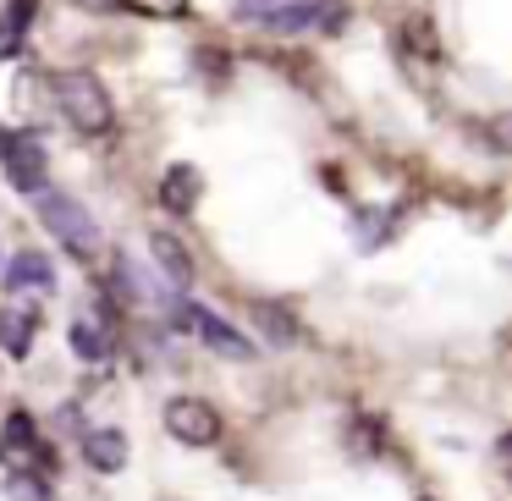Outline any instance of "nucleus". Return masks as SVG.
<instances>
[{"instance_id": "f257e3e1", "label": "nucleus", "mask_w": 512, "mask_h": 501, "mask_svg": "<svg viewBox=\"0 0 512 501\" xmlns=\"http://www.w3.org/2000/svg\"><path fill=\"white\" fill-rule=\"evenodd\" d=\"M56 105H61V116L89 138H100V133L116 127V105H111V94H105V83L94 78V72H83V67L56 78Z\"/></svg>"}, {"instance_id": "f03ea898", "label": "nucleus", "mask_w": 512, "mask_h": 501, "mask_svg": "<svg viewBox=\"0 0 512 501\" xmlns=\"http://www.w3.org/2000/svg\"><path fill=\"white\" fill-rule=\"evenodd\" d=\"M34 204H39V221L50 226V237H61V248H67V254H78V259H94V254H100V226H94V215L83 210L72 193L39 188Z\"/></svg>"}, {"instance_id": "7ed1b4c3", "label": "nucleus", "mask_w": 512, "mask_h": 501, "mask_svg": "<svg viewBox=\"0 0 512 501\" xmlns=\"http://www.w3.org/2000/svg\"><path fill=\"white\" fill-rule=\"evenodd\" d=\"M166 430L182 446H215L221 441V413L204 397H171L166 402Z\"/></svg>"}, {"instance_id": "20e7f679", "label": "nucleus", "mask_w": 512, "mask_h": 501, "mask_svg": "<svg viewBox=\"0 0 512 501\" xmlns=\"http://www.w3.org/2000/svg\"><path fill=\"white\" fill-rule=\"evenodd\" d=\"M0 160H6V182H12L17 193H39V188H45L50 160H45V144H39V138H6Z\"/></svg>"}, {"instance_id": "39448f33", "label": "nucleus", "mask_w": 512, "mask_h": 501, "mask_svg": "<svg viewBox=\"0 0 512 501\" xmlns=\"http://www.w3.org/2000/svg\"><path fill=\"white\" fill-rule=\"evenodd\" d=\"M188 325L199 331V342L215 347L221 358H254V336L237 331L226 314H215V309H188Z\"/></svg>"}, {"instance_id": "423d86ee", "label": "nucleus", "mask_w": 512, "mask_h": 501, "mask_svg": "<svg viewBox=\"0 0 512 501\" xmlns=\"http://www.w3.org/2000/svg\"><path fill=\"white\" fill-rule=\"evenodd\" d=\"M0 287H6V292H50V287H56V270H50V259L39 254V248H23V254L6 259Z\"/></svg>"}, {"instance_id": "0eeeda50", "label": "nucleus", "mask_w": 512, "mask_h": 501, "mask_svg": "<svg viewBox=\"0 0 512 501\" xmlns=\"http://www.w3.org/2000/svg\"><path fill=\"white\" fill-rule=\"evenodd\" d=\"M199 193H204V171L199 166H188V160L166 166V177H160V204H166L171 215H193L199 210Z\"/></svg>"}, {"instance_id": "6e6552de", "label": "nucleus", "mask_w": 512, "mask_h": 501, "mask_svg": "<svg viewBox=\"0 0 512 501\" xmlns=\"http://www.w3.org/2000/svg\"><path fill=\"white\" fill-rule=\"evenodd\" d=\"M127 452H133V441H127L116 424H100V430H83V463L100 468V474H116V468H127Z\"/></svg>"}, {"instance_id": "1a4fd4ad", "label": "nucleus", "mask_w": 512, "mask_h": 501, "mask_svg": "<svg viewBox=\"0 0 512 501\" xmlns=\"http://www.w3.org/2000/svg\"><path fill=\"white\" fill-rule=\"evenodd\" d=\"M149 254H155V265L166 270V281H171L177 292L193 287V259H188V248H182L171 232H155V237H149Z\"/></svg>"}, {"instance_id": "9d476101", "label": "nucleus", "mask_w": 512, "mask_h": 501, "mask_svg": "<svg viewBox=\"0 0 512 501\" xmlns=\"http://www.w3.org/2000/svg\"><path fill=\"white\" fill-rule=\"evenodd\" d=\"M34 342H39V314L34 309H6L0 314V347H6L12 358H28Z\"/></svg>"}, {"instance_id": "9b49d317", "label": "nucleus", "mask_w": 512, "mask_h": 501, "mask_svg": "<svg viewBox=\"0 0 512 501\" xmlns=\"http://www.w3.org/2000/svg\"><path fill=\"white\" fill-rule=\"evenodd\" d=\"M254 320L265 325V342L270 347H292L298 342V320H292V309H281V303H254Z\"/></svg>"}, {"instance_id": "f8f14e48", "label": "nucleus", "mask_w": 512, "mask_h": 501, "mask_svg": "<svg viewBox=\"0 0 512 501\" xmlns=\"http://www.w3.org/2000/svg\"><path fill=\"white\" fill-rule=\"evenodd\" d=\"M67 342H72V353L89 358V364H100V358L111 353V342H105V331H100L94 320H72V325H67Z\"/></svg>"}, {"instance_id": "ddd939ff", "label": "nucleus", "mask_w": 512, "mask_h": 501, "mask_svg": "<svg viewBox=\"0 0 512 501\" xmlns=\"http://www.w3.org/2000/svg\"><path fill=\"white\" fill-rule=\"evenodd\" d=\"M402 34H408V45L419 50V56H441V39H435V28H430V17H408V23H402Z\"/></svg>"}, {"instance_id": "4468645a", "label": "nucleus", "mask_w": 512, "mask_h": 501, "mask_svg": "<svg viewBox=\"0 0 512 501\" xmlns=\"http://www.w3.org/2000/svg\"><path fill=\"white\" fill-rule=\"evenodd\" d=\"M6 501H50L39 474H6Z\"/></svg>"}, {"instance_id": "2eb2a0df", "label": "nucleus", "mask_w": 512, "mask_h": 501, "mask_svg": "<svg viewBox=\"0 0 512 501\" xmlns=\"http://www.w3.org/2000/svg\"><path fill=\"white\" fill-rule=\"evenodd\" d=\"M133 12H144V17H182L188 12V0H127Z\"/></svg>"}, {"instance_id": "dca6fc26", "label": "nucleus", "mask_w": 512, "mask_h": 501, "mask_svg": "<svg viewBox=\"0 0 512 501\" xmlns=\"http://www.w3.org/2000/svg\"><path fill=\"white\" fill-rule=\"evenodd\" d=\"M276 6H287V0H237V17H243V23H265Z\"/></svg>"}, {"instance_id": "f3484780", "label": "nucleus", "mask_w": 512, "mask_h": 501, "mask_svg": "<svg viewBox=\"0 0 512 501\" xmlns=\"http://www.w3.org/2000/svg\"><path fill=\"white\" fill-rule=\"evenodd\" d=\"M83 12H116V6H122V0H78Z\"/></svg>"}, {"instance_id": "a211bd4d", "label": "nucleus", "mask_w": 512, "mask_h": 501, "mask_svg": "<svg viewBox=\"0 0 512 501\" xmlns=\"http://www.w3.org/2000/svg\"><path fill=\"white\" fill-rule=\"evenodd\" d=\"M320 6H336V0H320Z\"/></svg>"}, {"instance_id": "6ab92c4d", "label": "nucleus", "mask_w": 512, "mask_h": 501, "mask_svg": "<svg viewBox=\"0 0 512 501\" xmlns=\"http://www.w3.org/2000/svg\"><path fill=\"white\" fill-rule=\"evenodd\" d=\"M0 149H6V138H0Z\"/></svg>"}]
</instances>
